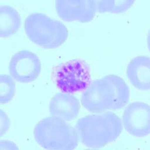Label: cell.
<instances>
[{
    "label": "cell",
    "instance_id": "cell-7",
    "mask_svg": "<svg viewBox=\"0 0 150 150\" xmlns=\"http://www.w3.org/2000/svg\"><path fill=\"white\" fill-rule=\"evenodd\" d=\"M150 108L148 104L134 102L128 105L123 115L125 129L130 135L138 137L148 135L150 132Z\"/></svg>",
    "mask_w": 150,
    "mask_h": 150
},
{
    "label": "cell",
    "instance_id": "cell-3",
    "mask_svg": "<svg viewBox=\"0 0 150 150\" xmlns=\"http://www.w3.org/2000/svg\"><path fill=\"white\" fill-rule=\"evenodd\" d=\"M35 140L48 150H74L79 139L75 127L54 116L43 118L34 129Z\"/></svg>",
    "mask_w": 150,
    "mask_h": 150
},
{
    "label": "cell",
    "instance_id": "cell-6",
    "mask_svg": "<svg viewBox=\"0 0 150 150\" xmlns=\"http://www.w3.org/2000/svg\"><path fill=\"white\" fill-rule=\"evenodd\" d=\"M41 71V63L37 54L23 50L13 55L9 65L11 77L21 83L36 80Z\"/></svg>",
    "mask_w": 150,
    "mask_h": 150
},
{
    "label": "cell",
    "instance_id": "cell-1",
    "mask_svg": "<svg viewBox=\"0 0 150 150\" xmlns=\"http://www.w3.org/2000/svg\"><path fill=\"white\" fill-rule=\"evenodd\" d=\"M129 91L123 79L117 75H107L91 82L82 94L81 102L91 112L118 110L129 102Z\"/></svg>",
    "mask_w": 150,
    "mask_h": 150
},
{
    "label": "cell",
    "instance_id": "cell-8",
    "mask_svg": "<svg viewBox=\"0 0 150 150\" xmlns=\"http://www.w3.org/2000/svg\"><path fill=\"white\" fill-rule=\"evenodd\" d=\"M55 9L59 17L66 22H89L97 12L94 0H57Z\"/></svg>",
    "mask_w": 150,
    "mask_h": 150
},
{
    "label": "cell",
    "instance_id": "cell-10",
    "mask_svg": "<svg viewBox=\"0 0 150 150\" xmlns=\"http://www.w3.org/2000/svg\"><path fill=\"white\" fill-rule=\"evenodd\" d=\"M127 77L132 85L139 90L148 91L150 89V59L149 57H136L129 63Z\"/></svg>",
    "mask_w": 150,
    "mask_h": 150
},
{
    "label": "cell",
    "instance_id": "cell-9",
    "mask_svg": "<svg viewBox=\"0 0 150 150\" xmlns=\"http://www.w3.org/2000/svg\"><path fill=\"white\" fill-rule=\"evenodd\" d=\"M80 107V103L77 97L64 93L55 94L49 103L51 115L67 121H71L77 118Z\"/></svg>",
    "mask_w": 150,
    "mask_h": 150
},
{
    "label": "cell",
    "instance_id": "cell-13",
    "mask_svg": "<svg viewBox=\"0 0 150 150\" xmlns=\"http://www.w3.org/2000/svg\"><path fill=\"white\" fill-rule=\"evenodd\" d=\"M16 85L11 76L6 74L0 75V103L7 104L12 100L15 96Z\"/></svg>",
    "mask_w": 150,
    "mask_h": 150
},
{
    "label": "cell",
    "instance_id": "cell-11",
    "mask_svg": "<svg viewBox=\"0 0 150 150\" xmlns=\"http://www.w3.org/2000/svg\"><path fill=\"white\" fill-rule=\"evenodd\" d=\"M21 25L19 12L10 6L0 7V36L8 38L17 32Z\"/></svg>",
    "mask_w": 150,
    "mask_h": 150
},
{
    "label": "cell",
    "instance_id": "cell-5",
    "mask_svg": "<svg viewBox=\"0 0 150 150\" xmlns=\"http://www.w3.org/2000/svg\"><path fill=\"white\" fill-rule=\"evenodd\" d=\"M52 77L58 89L68 94L85 90L91 82L89 65L81 59L69 60L58 65Z\"/></svg>",
    "mask_w": 150,
    "mask_h": 150
},
{
    "label": "cell",
    "instance_id": "cell-12",
    "mask_svg": "<svg viewBox=\"0 0 150 150\" xmlns=\"http://www.w3.org/2000/svg\"><path fill=\"white\" fill-rule=\"evenodd\" d=\"M135 2L133 0L96 1V10L100 13H123L130 9Z\"/></svg>",
    "mask_w": 150,
    "mask_h": 150
},
{
    "label": "cell",
    "instance_id": "cell-15",
    "mask_svg": "<svg viewBox=\"0 0 150 150\" xmlns=\"http://www.w3.org/2000/svg\"><path fill=\"white\" fill-rule=\"evenodd\" d=\"M0 149L3 150H19L17 145L9 140H1Z\"/></svg>",
    "mask_w": 150,
    "mask_h": 150
},
{
    "label": "cell",
    "instance_id": "cell-4",
    "mask_svg": "<svg viewBox=\"0 0 150 150\" xmlns=\"http://www.w3.org/2000/svg\"><path fill=\"white\" fill-rule=\"evenodd\" d=\"M25 31L32 42L45 49L61 46L68 38V30L63 23L38 12L26 17Z\"/></svg>",
    "mask_w": 150,
    "mask_h": 150
},
{
    "label": "cell",
    "instance_id": "cell-2",
    "mask_svg": "<svg viewBox=\"0 0 150 150\" xmlns=\"http://www.w3.org/2000/svg\"><path fill=\"white\" fill-rule=\"evenodd\" d=\"M79 141L91 148H101L114 141L123 131L122 120L114 112L91 115L79 119L75 125Z\"/></svg>",
    "mask_w": 150,
    "mask_h": 150
},
{
    "label": "cell",
    "instance_id": "cell-14",
    "mask_svg": "<svg viewBox=\"0 0 150 150\" xmlns=\"http://www.w3.org/2000/svg\"><path fill=\"white\" fill-rule=\"evenodd\" d=\"M0 123H1V136L4 135L8 131L10 127V120L6 112L3 110H0Z\"/></svg>",
    "mask_w": 150,
    "mask_h": 150
}]
</instances>
